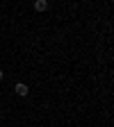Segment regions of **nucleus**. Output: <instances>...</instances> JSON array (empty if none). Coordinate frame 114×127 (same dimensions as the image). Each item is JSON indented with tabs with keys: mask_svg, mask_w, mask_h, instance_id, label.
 <instances>
[{
	"mask_svg": "<svg viewBox=\"0 0 114 127\" xmlns=\"http://www.w3.org/2000/svg\"><path fill=\"white\" fill-rule=\"evenodd\" d=\"M14 91H16V93H18V95H21V98H25V95H27V84H23V82H18V84H16V86H14Z\"/></svg>",
	"mask_w": 114,
	"mask_h": 127,
	"instance_id": "f257e3e1",
	"label": "nucleus"
},
{
	"mask_svg": "<svg viewBox=\"0 0 114 127\" xmlns=\"http://www.w3.org/2000/svg\"><path fill=\"white\" fill-rule=\"evenodd\" d=\"M34 9L37 11H46L48 9V2H46V0H37V2H34Z\"/></svg>",
	"mask_w": 114,
	"mask_h": 127,
	"instance_id": "f03ea898",
	"label": "nucleus"
},
{
	"mask_svg": "<svg viewBox=\"0 0 114 127\" xmlns=\"http://www.w3.org/2000/svg\"><path fill=\"white\" fill-rule=\"evenodd\" d=\"M0 82H2V70H0Z\"/></svg>",
	"mask_w": 114,
	"mask_h": 127,
	"instance_id": "7ed1b4c3",
	"label": "nucleus"
}]
</instances>
